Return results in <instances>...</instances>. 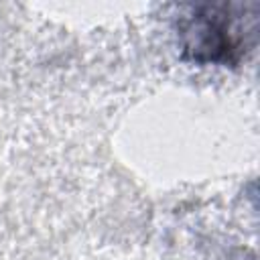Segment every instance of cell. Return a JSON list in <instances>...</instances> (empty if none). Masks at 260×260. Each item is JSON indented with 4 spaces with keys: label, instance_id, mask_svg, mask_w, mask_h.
I'll return each instance as SVG.
<instances>
[{
    "label": "cell",
    "instance_id": "6da1fadb",
    "mask_svg": "<svg viewBox=\"0 0 260 260\" xmlns=\"http://www.w3.org/2000/svg\"><path fill=\"white\" fill-rule=\"evenodd\" d=\"M223 6H201L183 26V49L197 63H234L240 43Z\"/></svg>",
    "mask_w": 260,
    "mask_h": 260
}]
</instances>
